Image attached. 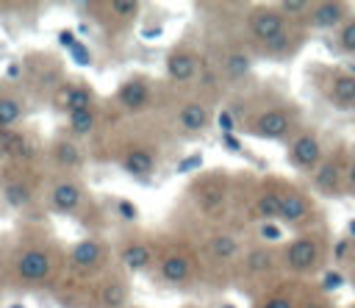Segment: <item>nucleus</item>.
<instances>
[{"label":"nucleus","instance_id":"nucleus-25","mask_svg":"<svg viewBox=\"0 0 355 308\" xmlns=\"http://www.w3.org/2000/svg\"><path fill=\"white\" fill-rule=\"evenodd\" d=\"M258 216H263L266 222L269 219H277L280 216V194H272V191L261 194L258 197Z\"/></svg>","mask_w":355,"mask_h":308},{"label":"nucleus","instance_id":"nucleus-34","mask_svg":"<svg viewBox=\"0 0 355 308\" xmlns=\"http://www.w3.org/2000/svg\"><path fill=\"white\" fill-rule=\"evenodd\" d=\"M69 53H72V58L78 61V64H89L92 61V55H89V50L80 44V42H75L72 47H69Z\"/></svg>","mask_w":355,"mask_h":308},{"label":"nucleus","instance_id":"nucleus-29","mask_svg":"<svg viewBox=\"0 0 355 308\" xmlns=\"http://www.w3.org/2000/svg\"><path fill=\"white\" fill-rule=\"evenodd\" d=\"M108 8H111V14H114V17L128 19V17H133V14L139 11V3H133V0H111V3H108Z\"/></svg>","mask_w":355,"mask_h":308},{"label":"nucleus","instance_id":"nucleus-8","mask_svg":"<svg viewBox=\"0 0 355 308\" xmlns=\"http://www.w3.org/2000/svg\"><path fill=\"white\" fill-rule=\"evenodd\" d=\"M47 155L55 164V169H61V172H75L83 164V150H80V144L72 136L53 139L50 147H47Z\"/></svg>","mask_w":355,"mask_h":308},{"label":"nucleus","instance_id":"nucleus-24","mask_svg":"<svg viewBox=\"0 0 355 308\" xmlns=\"http://www.w3.org/2000/svg\"><path fill=\"white\" fill-rule=\"evenodd\" d=\"M236 250H239V244H236V239H233V236H227V233H219V236H214V239H211V255H214V258H219V261L233 258V255H236Z\"/></svg>","mask_w":355,"mask_h":308},{"label":"nucleus","instance_id":"nucleus-10","mask_svg":"<svg viewBox=\"0 0 355 308\" xmlns=\"http://www.w3.org/2000/svg\"><path fill=\"white\" fill-rule=\"evenodd\" d=\"M116 103L125 108V111H141L150 105V86L141 80V78H130L119 86L116 92Z\"/></svg>","mask_w":355,"mask_h":308},{"label":"nucleus","instance_id":"nucleus-39","mask_svg":"<svg viewBox=\"0 0 355 308\" xmlns=\"http://www.w3.org/2000/svg\"><path fill=\"white\" fill-rule=\"evenodd\" d=\"M347 180H349V186L355 189V161H352V166H349V172H347Z\"/></svg>","mask_w":355,"mask_h":308},{"label":"nucleus","instance_id":"nucleus-22","mask_svg":"<svg viewBox=\"0 0 355 308\" xmlns=\"http://www.w3.org/2000/svg\"><path fill=\"white\" fill-rule=\"evenodd\" d=\"M189 272H191V264L186 255H166L161 261V275L169 283H183L189 277Z\"/></svg>","mask_w":355,"mask_h":308},{"label":"nucleus","instance_id":"nucleus-26","mask_svg":"<svg viewBox=\"0 0 355 308\" xmlns=\"http://www.w3.org/2000/svg\"><path fill=\"white\" fill-rule=\"evenodd\" d=\"M222 67H225V72H227L230 78H241V75L250 69V58H247L244 53H230V55L222 61Z\"/></svg>","mask_w":355,"mask_h":308},{"label":"nucleus","instance_id":"nucleus-32","mask_svg":"<svg viewBox=\"0 0 355 308\" xmlns=\"http://www.w3.org/2000/svg\"><path fill=\"white\" fill-rule=\"evenodd\" d=\"M338 39H341V47H344V50L355 53V19L341 28V36H338Z\"/></svg>","mask_w":355,"mask_h":308},{"label":"nucleus","instance_id":"nucleus-12","mask_svg":"<svg viewBox=\"0 0 355 308\" xmlns=\"http://www.w3.org/2000/svg\"><path fill=\"white\" fill-rule=\"evenodd\" d=\"M322 158V147H319V139L311 136V133H302L294 144H291V161L300 166V169H313Z\"/></svg>","mask_w":355,"mask_h":308},{"label":"nucleus","instance_id":"nucleus-23","mask_svg":"<svg viewBox=\"0 0 355 308\" xmlns=\"http://www.w3.org/2000/svg\"><path fill=\"white\" fill-rule=\"evenodd\" d=\"M330 94H333V100H336L341 108L352 105V103H355V75H341V78H336Z\"/></svg>","mask_w":355,"mask_h":308},{"label":"nucleus","instance_id":"nucleus-6","mask_svg":"<svg viewBox=\"0 0 355 308\" xmlns=\"http://www.w3.org/2000/svg\"><path fill=\"white\" fill-rule=\"evenodd\" d=\"M28 111V100L19 89V83H8L6 78H0V128L3 130H14L22 125Z\"/></svg>","mask_w":355,"mask_h":308},{"label":"nucleus","instance_id":"nucleus-42","mask_svg":"<svg viewBox=\"0 0 355 308\" xmlns=\"http://www.w3.org/2000/svg\"><path fill=\"white\" fill-rule=\"evenodd\" d=\"M11 308H22V305H19V302H14V305H11Z\"/></svg>","mask_w":355,"mask_h":308},{"label":"nucleus","instance_id":"nucleus-14","mask_svg":"<svg viewBox=\"0 0 355 308\" xmlns=\"http://www.w3.org/2000/svg\"><path fill=\"white\" fill-rule=\"evenodd\" d=\"M208 122H211V111H208V105H202V103H186V105L178 111V125H180L183 130H189V133H197V130L208 128Z\"/></svg>","mask_w":355,"mask_h":308},{"label":"nucleus","instance_id":"nucleus-30","mask_svg":"<svg viewBox=\"0 0 355 308\" xmlns=\"http://www.w3.org/2000/svg\"><path fill=\"white\" fill-rule=\"evenodd\" d=\"M311 8V3H305V0H283V3H277V11H280V17H297V14H305Z\"/></svg>","mask_w":355,"mask_h":308},{"label":"nucleus","instance_id":"nucleus-16","mask_svg":"<svg viewBox=\"0 0 355 308\" xmlns=\"http://www.w3.org/2000/svg\"><path fill=\"white\" fill-rule=\"evenodd\" d=\"M155 166V155L147 147H130L122 153V169L130 175H150Z\"/></svg>","mask_w":355,"mask_h":308},{"label":"nucleus","instance_id":"nucleus-35","mask_svg":"<svg viewBox=\"0 0 355 308\" xmlns=\"http://www.w3.org/2000/svg\"><path fill=\"white\" fill-rule=\"evenodd\" d=\"M261 236H263L266 241H277V239H280V228H275V225L266 222V225L261 228Z\"/></svg>","mask_w":355,"mask_h":308},{"label":"nucleus","instance_id":"nucleus-43","mask_svg":"<svg viewBox=\"0 0 355 308\" xmlns=\"http://www.w3.org/2000/svg\"><path fill=\"white\" fill-rule=\"evenodd\" d=\"M352 308H355V305H352Z\"/></svg>","mask_w":355,"mask_h":308},{"label":"nucleus","instance_id":"nucleus-9","mask_svg":"<svg viewBox=\"0 0 355 308\" xmlns=\"http://www.w3.org/2000/svg\"><path fill=\"white\" fill-rule=\"evenodd\" d=\"M250 31L266 44L269 39H275L277 33H283V17L277 8H258L250 17Z\"/></svg>","mask_w":355,"mask_h":308},{"label":"nucleus","instance_id":"nucleus-19","mask_svg":"<svg viewBox=\"0 0 355 308\" xmlns=\"http://www.w3.org/2000/svg\"><path fill=\"white\" fill-rule=\"evenodd\" d=\"M166 72L172 80L183 83V80H191L194 72H197V58L191 53H172L166 58Z\"/></svg>","mask_w":355,"mask_h":308},{"label":"nucleus","instance_id":"nucleus-15","mask_svg":"<svg viewBox=\"0 0 355 308\" xmlns=\"http://www.w3.org/2000/svg\"><path fill=\"white\" fill-rule=\"evenodd\" d=\"M288 130V117L283 111H266L252 122V133L263 139H280Z\"/></svg>","mask_w":355,"mask_h":308},{"label":"nucleus","instance_id":"nucleus-18","mask_svg":"<svg viewBox=\"0 0 355 308\" xmlns=\"http://www.w3.org/2000/svg\"><path fill=\"white\" fill-rule=\"evenodd\" d=\"M94 128H97V108H83V111L67 114V133L72 139H83V136L94 133Z\"/></svg>","mask_w":355,"mask_h":308},{"label":"nucleus","instance_id":"nucleus-40","mask_svg":"<svg viewBox=\"0 0 355 308\" xmlns=\"http://www.w3.org/2000/svg\"><path fill=\"white\" fill-rule=\"evenodd\" d=\"M338 280H341V277H338V275H330V277H327V283H324V286H327V289H330V286H333V289H336V286H338Z\"/></svg>","mask_w":355,"mask_h":308},{"label":"nucleus","instance_id":"nucleus-5","mask_svg":"<svg viewBox=\"0 0 355 308\" xmlns=\"http://www.w3.org/2000/svg\"><path fill=\"white\" fill-rule=\"evenodd\" d=\"M3 153H6L8 164L36 166V161L42 158V144L36 142L33 133L14 128V130H6V136H3Z\"/></svg>","mask_w":355,"mask_h":308},{"label":"nucleus","instance_id":"nucleus-7","mask_svg":"<svg viewBox=\"0 0 355 308\" xmlns=\"http://www.w3.org/2000/svg\"><path fill=\"white\" fill-rule=\"evenodd\" d=\"M55 111L72 114V111H83V108H94V92L83 83V80H64L53 97H50Z\"/></svg>","mask_w":355,"mask_h":308},{"label":"nucleus","instance_id":"nucleus-21","mask_svg":"<svg viewBox=\"0 0 355 308\" xmlns=\"http://www.w3.org/2000/svg\"><path fill=\"white\" fill-rule=\"evenodd\" d=\"M344 14H347L344 3H319V6H313L311 22L316 28H333V25H338L344 19Z\"/></svg>","mask_w":355,"mask_h":308},{"label":"nucleus","instance_id":"nucleus-37","mask_svg":"<svg viewBox=\"0 0 355 308\" xmlns=\"http://www.w3.org/2000/svg\"><path fill=\"white\" fill-rule=\"evenodd\" d=\"M119 214H122L125 219H133V216H136V208H133L130 203H119Z\"/></svg>","mask_w":355,"mask_h":308},{"label":"nucleus","instance_id":"nucleus-1","mask_svg":"<svg viewBox=\"0 0 355 308\" xmlns=\"http://www.w3.org/2000/svg\"><path fill=\"white\" fill-rule=\"evenodd\" d=\"M61 266V253L50 236L36 228H19L8 244V286L14 289H42Z\"/></svg>","mask_w":355,"mask_h":308},{"label":"nucleus","instance_id":"nucleus-4","mask_svg":"<svg viewBox=\"0 0 355 308\" xmlns=\"http://www.w3.org/2000/svg\"><path fill=\"white\" fill-rule=\"evenodd\" d=\"M103 264H105V247H103V241L94 239V236L80 239V241L72 244L69 253H67V269L75 272V275H80V277L94 275Z\"/></svg>","mask_w":355,"mask_h":308},{"label":"nucleus","instance_id":"nucleus-31","mask_svg":"<svg viewBox=\"0 0 355 308\" xmlns=\"http://www.w3.org/2000/svg\"><path fill=\"white\" fill-rule=\"evenodd\" d=\"M8 244L11 241H3V236H0V294L8 286Z\"/></svg>","mask_w":355,"mask_h":308},{"label":"nucleus","instance_id":"nucleus-3","mask_svg":"<svg viewBox=\"0 0 355 308\" xmlns=\"http://www.w3.org/2000/svg\"><path fill=\"white\" fill-rule=\"evenodd\" d=\"M83 200H86L83 186H80L75 178H69V175L55 178V180L44 189V203H47V208L55 211V214H78L80 205H83Z\"/></svg>","mask_w":355,"mask_h":308},{"label":"nucleus","instance_id":"nucleus-41","mask_svg":"<svg viewBox=\"0 0 355 308\" xmlns=\"http://www.w3.org/2000/svg\"><path fill=\"white\" fill-rule=\"evenodd\" d=\"M194 164H200V158H189V161H183L180 169H189V166H194Z\"/></svg>","mask_w":355,"mask_h":308},{"label":"nucleus","instance_id":"nucleus-28","mask_svg":"<svg viewBox=\"0 0 355 308\" xmlns=\"http://www.w3.org/2000/svg\"><path fill=\"white\" fill-rule=\"evenodd\" d=\"M336 180H338L336 164H324V166L316 172V183H319L324 191H333V189H336Z\"/></svg>","mask_w":355,"mask_h":308},{"label":"nucleus","instance_id":"nucleus-11","mask_svg":"<svg viewBox=\"0 0 355 308\" xmlns=\"http://www.w3.org/2000/svg\"><path fill=\"white\" fill-rule=\"evenodd\" d=\"M316 258H319V247H316V241L308 239V236L297 239V241L288 247V253H286V264H288L294 272H308V269H313V266H316Z\"/></svg>","mask_w":355,"mask_h":308},{"label":"nucleus","instance_id":"nucleus-36","mask_svg":"<svg viewBox=\"0 0 355 308\" xmlns=\"http://www.w3.org/2000/svg\"><path fill=\"white\" fill-rule=\"evenodd\" d=\"M219 203H222V194H219V191H208V194L202 197V205H205V208H214V205H219Z\"/></svg>","mask_w":355,"mask_h":308},{"label":"nucleus","instance_id":"nucleus-33","mask_svg":"<svg viewBox=\"0 0 355 308\" xmlns=\"http://www.w3.org/2000/svg\"><path fill=\"white\" fill-rule=\"evenodd\" d=\"M266 50L275 53V55H277V53H286V50H288V33L283 31V33H277L275 39H269V42H266Z\"/></svg>","mask_w":355,"mask_h":308},{"label":"nucleus","instance_id":"nucleus-13","mask_svg":"<svg viewBox=\"0 0 355 308\" xmlns=\"http://www.w3.org/2000/svg\"><path fill=\"white\" fill-rule=\"evenodd\" d=\"M97 305L100 308H122V305H128V283L122 277L111 275L97 289Z\"/></svg>","mask_w":355,"mask_h":308},{"label":"nucleus","instance_id":"nucleus-2","mask_svg":"<svg viewBox=\"0 0 355 308\" xmlns=\"http://www.w3.org/2000/svg\"><path fill=\"white\" fill-rule=\"evenodd\" d=\"M0 200L11 211H28L39 200V178L33 166L3 164L0 166Z\"/></svg>","mask_w":355,"mask_h":308},{"label":"nucleus","instance_id":"nucleus-38","mask_svg":"<svg viewBox=\"0 0 355 308\" xmlns=\"http://www.w3.org/2000/svg\"><path fill=\"white\" fill-rule=\"evenodd\" d=\"M263 308H291V302H288V300H280V297H275V300H269Z\"/></svg>","mask_w":355,"mask_h":308},{"label":"nucleus","instance_id":"nucleus-17","mask_svg":"<svg viewBox=\"0 0 355 308\" xmlns=\"http://www.w3.org/2000/svg\"><path fill=\"white\" fill-rule=\"evenodd\" d=\"M119 261H122L130 272H141V269L150 266L153 250H150L147 244H141V241H128V244L119 250Z\"/></svg>","mask_w":355,"mask_h":308},{"label":"nucleus","instance_id":"nucleus-27","mask_svg":"<svg viewBox=\"0 0 355 308\" xmlns=\"http://www.w3.org/2000/svg\"><path fill=\"white\" fill-rule=\"evenodd\" d=\"M266 269H272V255H269V250H252L250 255H247V272H266Z\"/></svg>","mask_w":355,"mask_h":308},{"label":"nucleus","instance_id":"nucleus-20","mask_svg":"<svg viewBox=\"0 0 355 308\" xmlns=\"http://www.w3.org/2000/svg\"><path fill=\"white\" fill-rule=\"evenodd\" d=\"M308 216V203L302 194L297 191H286L280 194V219L286 222H302Z\"/></svg>","mask_w":355,"mask_h":308}]
</instances>
